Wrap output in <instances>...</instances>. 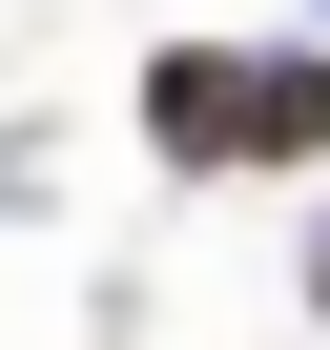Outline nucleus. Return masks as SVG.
<instances>
[{
    "label": "nucleus",
    "mask_w": 330,
    "mask_h": 350,
    "mask_svg": "<svg viewBox=\"0 0 330 350\" xmlns=\"http://www.w3.org/2000/svg\"><path fill=\"white\" fill-rule=\"evenodd\" d=\"M144 144H165V165H248V62H227V42H165V62H144Z\"/></svg>",
    "instance_id": "nucleus-1"
},
{
    "label": "nucleus",
    "mask_w": 330,
    "mask_h": 350,
    "mask_svg": "<svg viewBox=\"0 0 330 350\" xmlns=\"http://www.w3.org/2000/svg\"><path fill=\"white\" fill-rule=\"evenodd\" d=\"M248 165H330V62H248Z\"/></svg>",
    "instance_id": "nucleus-2"
},
{
    "label": "nucleus",
    "mask_w": 330,
    "mask_h": 350,
    "mask_svg": "<svg viewBox=\"0 0 330 350\" xmlns=\"http://www.w3.org/2000/svg\"><path fill=\"white\" fill-rule=\"evenodd\" d=\"M309 309H330V247H309Z\"/></svg>",
    "instance_id": "nucleus-3"
}]
</instances>
